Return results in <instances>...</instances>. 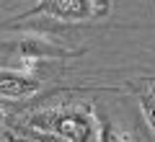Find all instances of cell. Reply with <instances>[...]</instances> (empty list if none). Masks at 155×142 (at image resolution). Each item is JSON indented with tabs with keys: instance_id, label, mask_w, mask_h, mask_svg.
Masks as SVG:
<instances>
[{
	"instance_id": "6da1fadb",
	"label": "cell",
	"mask_w": 155,
	"mask_h": 142,
	"mask_svg": "<svg viewBox=\"0 0 155 142\" xmlns=\"http://www.w3.org/2000/svg\"><path fill=\"white\" fill-rule=\"evenodd\" d=\"M28 127L39 132H52L65 142H96L98 137V127L88 106L85 109H41L28 116Z\"/></svg>"
},
{
	"instance_id": "7a4b0ae2",
	"label": "cell",
	"mask_w": 155,
	"mask_h": 142,
	"mask_svg": "<svg viewBox=\"0 0 155 142\" xmlns=\"http://www.w3.org/2000/svg\"><path fill=\"white\" fill-rule=\"evenodd\" d=\"M0 54H3L0 67L26 72L39 60H65V57H75L78 52L67 49L52 39L36 36V34H23L16 39H0Z\"/></svg>"
},
{
	"instance_id": "3957f363",
	"label": "cell",
	"mask_w": 155,
	"mask_h": 142,
	"mask_svg": "<svg viewBox=\"0 0 155 142\" xmlns=\"http://www.w3.org/2000/svg\"><path fill=\"white\" fill-rule=\"evenodd\" d=\"M34 13H47L57 21H91L111 13V0H39Z\"/></svg>"
},
{
	"instance_id": "277c9868",
	"label": "cell",
	"mask_w": 155,
	"mask_h": 142,
	"mask_svg": "<svg viewBox=\"0 0 155 142\" xmlns=\"http://www.w3.org/2000/svg\"><path fill=\"white\" fill-rule=\"evenodd\" d=\"M41 88V83L28 72H18V70H5L0 67V98H28Z\"/></svg>"
},
{
	"instance_id": "5b68a950",
	"label": "cell",
	"mask_w": 155,
	"mask_h": 142,
	"mask_svg": "<svg viewBox=\"0 0 155 142\" xmlns=\"http://www.w3.org/2000/svg\"><path fill=\"white\" fill-rule=\"evenodd\" d=\"M137 104H140V111H142L147 127L155 134V80L145 83V85L137 91Z\"/></svg>"
},
{
	"instance_id": "8992f818",
	"label": "cell",
	"mask_w": 155,
	"mask_h": 142,
	"mask_svg": "<svg viewBox=\"0 0 155 142\" xmlns=\"http://www.w3.org/2000/svg\"><path fill=\"white\" fill-rule=\"evenodd\" d=\"M96 142H129V137L124 134L114 121L106 119V121H101V127H98V137H96Z\"/></svg>"
},
{
	"instance_id": "52a82bcc",
	"label": "cell",
	"mask_w": 155,
	"mask_h": 142,
	"mask_svg": "<svg viewBox=\"0 0 155 142\" xmlns=\"http://www.w3.org/2000/svg\"><path fill=\"white\" fill-rule=\"evenodd\" d=\"M11 142H36V140H31V137H11Z\"/></svg>"
},
{
	"instance_id": "ba28073f",
	"label": "cell",
	"mask_w": 155,
	"mask_h": 142,
	"mask_svg": "<svg viewBox=\"0 0 155 142\" xmlns=\"http://www.w3.org/2000/svg\"><path fill=\"white\" fill-rule=\"evenodd\" d=\"M3 119H5V114H3V109H0V127H3Z\"/></svg>"
}]
</instances>
